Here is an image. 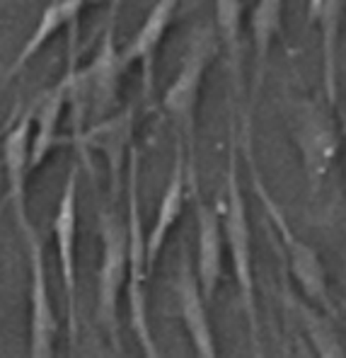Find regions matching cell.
I'll return each mask as SVG.
<instances>
[{
	"label": "cell",
	"mask_w": 346,
	"mask_h": 358,
	"mask_svg": "<svg viewBox=\"0 0 346 358\" xmlns=\"http://www.w3.org/2000/svg\"><path fill=\"white\" fill-rule=\"evenodd\" d=\"M102 262L97 271V324L104 329L114 354H124L119 334V293L129 278V252H126V223L112 208H97Z\"/></svg>",
	"instance_id": "obj_6"
},
{
	"label": "cell",
	"mask_w": 346,
	"mask_h": 358,
	"mask_svg": "<svg viewBox=\"0 0 346 358\" xmlns=\"http://www.w3.org/2000/svg\"><path fill=\"white\" fill-rule=\"evenodd\" d=\"M247 160H250V172H252V184H254V192L259 196L261 206H264L266 218L274 223L276 233H279V242H281V252L283 259L288 264V271L296 278L298 288H301L303 298L308 303H312L315 308L324 310L327 315H334V303L329 298V286H327V273H324V266L319 262V255L308 245L305 240H301L293 228L288 225L286 215L281 213V208L276 206V201L271 199V194L266 192L264 182H261V175L254 170L252 165V157L247 150Z\"/></svg>",
	"instance_id": "obj_7"
},
{
	"label": "cell",
	"mask_w": 346,
	"mask_h": 358,
	"mask_svg": "<svg viewBox=\"0 0 346 358\" xmlns=\"http://www.w3.org/2000/svg\"><path fill=\"white\" fill-rule=\"evenodd\" d=\"M138 175H140V152L131 148L126 162V252H129V327L138 341L140 351L148 358L160 356L157 341L150 329L148 317V264H145V233L140 223V196H138Z\"/></svg>",
	"instance_id": "obj_4"
},
{
	"label": "cell",
	"mask_w": 346,
	"mask_h": 358,
	"mask_svg": "<svg viewBox=\"0 0 346 358\" xmlns=\"http://www.w3.org/2000/svg\"><path fill=\"white\" fill-rule=\"evenodd\" d=\"M216 34L230 63V76L243 87V0H216Z\"/></svg>",
	"instance_id": "obj_20"
},
{
	"label": "cell",
	"mask_w": 346,
	"mask_h": 358,
	"mask_svg": "<svg viewBox=\"0 0 346 358\" xmlns=\"http://www.w3.org/2000/svg\"><path fill=\"white\" fill-rule=\"evenodd\" d=\"M319 5H322V0H308V22H315V17H317L319 13Z\"/></svg>",
	"instance_id": "obj_22"
},
{
	"label": "cell",
	"mask_w": 346,
	"mask_h": 358,
	"mask_svg": "<svg viewBox=\"0 0 346 358\" xmlns=\"http://www.w3.org/2000/svg\"><path fill=\"white\" fill-rule=\"evenodd\" d=\"M344 0H322L315 22L319 24V54H322V90L324 102L337 107L339 102V34H342Z\"/></svg>",
	"instance_id": "obj_18"
},
{
	"label": "cell",
	"mask_w": 346,
	"mask_h": 358,
	"mask_svg": "<svg viewBox=\"0 0 346 358\" xmlns=\"http://www.w3.org/2000/svg\"><path fill=\"white\" fill-rule=\"evenodd\" d=\"M296 310L298 320H301L303 329H305L308 339H310L312 349L317 351V356L322 358H342L346 356L342 344L337 339L332 322L327 320V313L319 308H315L312 303H303V300H288Z\"/></svg>",
	"instance_id": "obj_21"
},
{
	"label": "cell",
	"mask_w": 346,
	"mask_h": 358,
	"mask_svg": "<svg viewBox=\"0 0 346 358\" xmlns=\"http://www.w3.org/2000/svg\"><path fill=\"white\" fill-rule=\"evenodd\" d=\"M24 245L29 252V356L51 358L56 351L59 320L54 315V303L49 293L44 242L39 233H34L24 240Z\"/></svg>",
	"instance_id": "obj_9"
},
{
	"label": "cell",
	"mask_w": 346,
	"mask_h": 358,
	"mask_svg": "<svg viewBox=\"0 0 346 358\" xmlns=\"http://www.w3.org/2000/svg\"><path fill=\"white\" fill-rule=\"evenodd\" d=\"M82 8H85V0H49L41 13L36 27L31 29L29 39L22 44L20 54L15 56L13 66L8 68V76L5 78H15L17 73H22L29 66V61L59 34V29L63 27H75L78 17H80Z\"/></svg>",
	"instance_id": "obj_17"
},
{
	"label": "cell",
	"mask_w": 346,
	"mask_h": 358,
	"mask_svg": "<svg viewBox=\"0 0 346 358\" xmlns=\"http://www.w3.org/2000/svg\"><path fill=\"white\" fill-rule=\"evenodd\" d=\"M194 194V210H196V278L201 283L203 298L211 303L218 293V286L223 281V220H220L218 210L208 206L206 199L201 196L196 182H189Z\"/></svg>",
	"instance_id": "obj_13"
},
{
	"label": "cell",
	"mask_w": 346,
	"mask_h": 358,
	"mask_svg": "<svg viewBox=\"0 0 346 358\" xmlns=\"http://www.w3.org/2000/svg\"><path fill=\"white\" fill-rule=\"evenodd\" d=\"M31 119H34V107L17 119V124L5 134L3 141V165L5 177H8V203L13 208L15 223L24 240L36 233L34 223L29 218L27 206V177L29 170V145H31Z\"/></svg>",
	"instance_id": "obj_10"
},
{
	"label": "cell",
	"mask_w": 346,
	"mask_h": 358,
	"mask_svg": "<svg viewBox=\"0 0 346 358\" xmlns=\"http://www.w3.org/2000/svg\"><path fill=\"white\" fill-rule=\"evenodd\" d=\"M223 238L225 250L230 252V264L235 271V283L240 291L245 320H247L250 346L254 356L264 354L259 334V310H257V288H254V257H252V228L247 201H245L243 184L238 172V152H235V131L230 129L228 145V170H225V199H223Z\"/></svg>",
	"instance_id": "obj_2"
},
{
	"label": "cell",
	"mask_w": 346,
	"mask_h": 358,
	"mask_svg": "<svg viewBox=\"0 0 346 358\" xmlns=\"http://www.w3.org/2000/svg\"><path fill=\"white\" fill-rule=\"evenodd\" d=\"M68 104V76H63L51 90H46L34 102V119H31V145H29V170H39L51 155L59 141L61 114Z\"/></svg>",
	"instance_id": "obj_16"
},
{
	"label": "cell",
	"mask_w": 346,
	"mask_h": 358,
	"mask_svg": "<svg viewBox=\"0 0 346 358\" xmlns=\"http://www.w3.org/2000/svg\"><path fill=\"white\" fill-rule=\"evenodd\" d=\"M332 112L334 109L327 102L322 104L310 97H296L288 102V131L301 152L310 192H319L342 148V136Z\"/></svg>",
	"instance_id": "obj_5"
},
{
	"label": "cell",
	"mask_w": 346,
	"mask_h": 358,
	"mask_svg": "<svg viewBox=\"0 0 346 358\" xmlns=\"http://www.w3.org/2000/svg\"><path fill=\"white\" fill-rule=\"evenodd\" d=\"M182 0H155L153 8L148 10L140 29L126 41L122 49V61L126 68L140 66L143 73V92H153V78H155V56L160 49L162 39H165L167 29H170L172 20H175L177 10H180Z\"/></svg>",
	"instance_id": "obj_14"
},
{
	"label": "cell",
	"mask_w": 346,
	"mask_h": 358,
	"mask_svg": "<svg viewBox=\"0 0 346 358\" xmlns=\"http://www.w3.org/2000/svg\"><path fill=\"white\" fill-rule=\"evenodd\" d=\"M218 54V34L216 27L201 24L192 31L187 41V49L182 54L180 71L167 85L162 94V109L172 119L177 131V138L182 141L187 150V165L189 177H196V117H199V102H201V90L206 73L211 68L213 56Z\"/></svg>",
	"instance_id": "obj_3"
},
{
	"label": "cell",
	"mask_w": 346,
	"mask_h": 358,
	"mask_svg": "<svg viewBox=\"0 0 346 358\" xmlns=\"http://www.w3.org/2000/svg\"><path fill=\"white\" fill-rule=\"evenodd\" d=\"M134 107L117 109L109 117L94 121L90 129H85L80 138V148L99 150L107 157L109 165V184H112V196H117L119 177H122L124 162H129V152L134 148Z\"/></svg>",
	"instance_id": "obj_15"
},
{
	"label": "cell",
	"mask_w": 346,
	"mask_h": 358,
	"mask_svg": "<svg viewBox=\"0 0 346 358\" xmlns=\"http://www.w3.org/2000/svg\"><path fill=\"white\" fill-rule=\"evenodd\" d=\"M175 296L180 300V313L185 329L192 339V346L196 356L201 358H216L218 346L216 336H213L211 320H208V300L203 298L201 283L196 278V266H194L192 257H189L187 245L180 250V266L175 273Z\"/></svg>",
	"instance_id": "obj_11"
},
{
	"label": "cell",
	"mask_w": 346,
	"mask_h": 358,
	"mask_svg": "<svg viewBox=\"0 0 346 358\" xmlns=\"http://www.w3.org/2000/svg\"><path fill=\"white\" fill-rule=\"evenodd\" d=\"M283 0H257L250 15V34L254 46V85L261 87L274 39L281 36L283 29Z\"/></svg>",
	"instance_id": "obj_19"
},
{
	"label": "cell",
	"mask_w": 346,
	"mask_h": 358,
	"mask_svg": "<svg viewBox=\"0 0 346 358\" xmlns=\"http://www.w3.org/2000/svg\"><path fill=\"white\" fill-rule=\"evenodd\" d=\"M54 240L59 252L61 283L66 293V320L71 351H75L80 336V308H78V273H75V247H78V165L71 167L59 196L54 215Z\"/></svg>",
	"instance_id": "obj_8"
},
{
	"label": "cell",
	"mask_w": 346,
	"mask_h": 358,
	"mask_svg": "<svg viewBox=\"0 0 346 358\" xmlns=\"http://www.w3.org/2000/svg\"><path fill=\"white\" fill-rule=\"evenodd\" d=\"M187 189H189L187 150H185V145H182V141L177 138L170 177H167L165 192H162V199H160V206H157V210H155L153 225H150V230L145 233V264H148L150 273H153L157 259H160L162 250H165L167 240H170L172 228L180 223L182 210H185Z\"/></svg>",
	"instance_id": "obj_12"
},
{
	"label": "cell",
	"mask_w": 346,
	"mask_h": 358,
	"mask_svg": "<svg viewBox=\"0 0 346 358\" xmlns=\"http://www.w3.org/2000/svg\"><path fill=\"white\" fill-rule=\"evenodd\" d=\"M122 0H112L107 29L99 41L97 54L85 68H75L71 56L68 68V104L73 107V136L80 143L87 121H99L119 109V87L126 71L122 51L117 46V17Z\"/></svg>",
	"instance_id": "obj_1"
}]
</instances>
